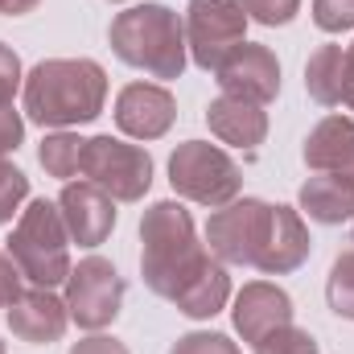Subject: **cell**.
Wrapping results in <instances>:
<instances>
[{"instance_id":"6da1fadb","label":"cell","mask_w":354,"mask_h":354,"mask_svg":"<svg viewBox=\"0 0 354 354\" xmlns=\"http://www.w3.org/2000/svg\"><path fill=\"white\" fill-rule=\"evenodd\" d=\"M21 99L37 128H83L103 115L107 71L95 58H46L25 75Z\"/></svg>"},{"instance_id":"7a4b0ae2","label":"cell","mask_w":354,"mask_h":354,"mask_svg":"<svg viewBox=\"0 0 354 354\" xmlns=\"http://www.w3.org/2000/svg\"><path fill=\"white\" fill-rule=\"evenodd\" d=\"M140 243H145L140 248V276H145L149 292L165 297L169 305H174L177 292L214 260L206 252V243H198L194 214L177 198H161L145 210Z\"/></svg>"},{"instance_id":"3957f363","label":"cell","mask_w":354,"mask_h":354,"mask_svg":"<svg viewBox=\"0 0 354 354\" xmlns=\"http://www.w3.org/2000/svg\"><path fill=\"white\" fill-rule=\"evenodd\" d=\"M107 41H111V54L124 66L145 71L149 79H161V83L181 79V71L189 66L185 21L169 4H157V0L128 4L124 12H115L111 29H107Z\"/></svg>"},{"instance_id":"277c9868","label":"cell","mask_w":354,"mask_h":354,"mask_svg":"<svg viewBox=\"0 0 354 354\" xmlns=\"http://www.w3.org/2000/svg\"><path fill=\"white\" fill-rule=\"evenodd\" d=\"M4 252L17 260L21 276L37 288H58L71 276V231L62 223L58 202L33 198L21 214L12 235L4 239Z\"/></svg>"},{"instance_id":"5b68a950","label":"cell","mask_w":354,"mask_h":354,"mask_svg":"<svg viewBox=\"0 0 354 354\" xmlns=\"http://www.w3.org/2000/svg\"><path fill=\"white\" fill-rule=\"evenodd\" d=\"M169 185L177 198L218 210L239 198L243 169L231 161L227 149H218L210 140H185L169 153Z\"/></svg>"},{"instance_id":"8992f818","label":"cell","mask_w":354,"mask_h":354,"mask_svg":"<svg viewBox=\"0 0 354 354\" xmlns=\"http://www.w3.org/2000/svg\"><path fill=\"white\" fill-rule=\"evenodd\" d=\"M272 227V202L264 198H235L218 206L206 223V252L227 268H256Z\"/></svg>"},{"instance_id":"52a82bcc","label":"cell","mask_w":354,"mask_h":354,"mask_svg":"<svg viewBox=\"0 0 354 354\" xmlns=\"http://www.w3.org/2000/svg\"><path fill=\"white\" fill-rule=\"evenodd\" d=\"M79 174L107 189L115 202H140L153 185V157L120 136H91L83 145Z\"/></svg>"},{"instance_id":"ba28073f","label":"cell","mask_w":354,"mask_h":354,"mask_svg":"<svg viewBox=\"0 0 354 354\" xmlns=\"http://www.w3.org/2000/svg\"><path fill=\"white\" fill-rule=\"evenodd\" d=\"M185 50L198 71H218L223 58L248 41V12L239 0H189L185 8Z\"/></svg>"},{"instance_id":"9c48e42d","label":"cell","mask_w":354,"mask_h":354,"mask_svg":"<svg viewBox=\"0 0 354 354\" xmlns=\"http://www.w3.org/2000/svg\"><path fill=\"white\" fill-rule=\"evenodd\" d=\"M124 292H128V284L115 272V264L103 260V256H87V260H79V268H71L62 301H66V313L79 330L99 334L120 317Z\"/></svg>"},{"instance_id":"30bf717a","label":"cell","mask_w":354,"mask_h":354,"mask_svg":"<svg viewBox=\"0 0 354 354\" xmlns=\"http://www.w3.org/2000/svg\"><path fill=\"white\" fill-rule=\"evenodd\" d=\"M214 83H218L223 95H235V99H248V103L264 107L280 95V62L268 46L243 41L223 58V66L214 71Z\"/></svg>"},{"instance_id":"8fae6325","label":"cell","mask_w":354,"mask_h":354,"mask_svg":"<svg viewBox=\"0 0 354 354\" xmlns=\"http://www.w3.org/2000/svg\"><path fill=\"white\" fill-rule=\"evenodd\" d=\"M58 210H62V223L71 231V243H79V248H99L115 231V198L87 177L62 185Z\"/></svg>"},{"instance_id":"7c38bea8","label":"cell","mask_w":354,"mask_h":354,"mask_svg":"<svg viewBox=\"0 0 354 354\" xmlns=\"http://www.w3.org/2000/svg\"><path fill=\"white\" fill-rule=\"evenodd\" d=\"M177 120V99L161 83H128L115 95V128L132 140H161Z\"/></svg>"},{"instance_id":"4fadbf2b","label":"cell","mask_w":354,"mask_h":354,"mask_svg":"<svg viewBox=\"0 0 354 354\" xmlns=\"http://www.w3.org/2000/svg\"><path fill=\"white\" fill-rule=\"evenodd\" d=\"M71 326V313H66V301L54 297V288H25L12 305H8V330L12 338L29 342V346H50L66 334Z\"/></svg>"},{"instance_id":"5bb4252c","label":"cell","mask_w":354,"mask_h":354,"mask_svg":"<svg viewBox=\"0 0 354 354\" xmlns=\"http://www.w3.org/2000/svg\"><path fill=\"white\" fill-rule=\"evenodd\" d=\"M292 297L280 288V284H272V280H252V284H243L239 292H235V309H231V322H235V330H239V338L243 342H260L264 334H272L276 326H288L292 322Z\"/></svg>"},{"instance_id":"9a60e30c","label":"cell","mask_w":354,"mask_h":354,"mask_svg":"<svg viewBox=\"0 0 354 354\" xmlns=\"http://www.w3.org/2000/svg\"><path fill=\"white\" fill-rule=\"evenodd\" d=\"M313 252V239H309V227L301 218L297 206H272V227H268L264 252L256 260V272L264 276H288L309 260Z\"/></svg>"},{"instance_id":"2e32d148","label":"cell","mask_w":354,"mask_h":354,"mask_svg":"<svg viewBox=\"0 0 354 354\" xmlns=\"http://www.w3.org/2000/svg\"><path fill=\"white\" fill-rule=\"evenodd\" d=\"M305 165L313 174H338L354 181V120L351 115H326L313 124L301 149Z\"/></svg>"},{"instance_id":"e0dca14e","label":"cell","mask_w":354,"mask_h":354,"mask_svg":"<svg viewBox=\"0 0 354 354\" xmlns=\"http://www.w3.org/2000/svg\"><path fill=\"white\" fill-rule=\"evenodd\" d=\"M206 124L210 132L231 145V149H260L268 140V111L260 103L235 99V95H218L206 107Z\"/></svg>"},{"instance_id":"ac0fdd59","label":"cell","mask_w":354,"mask_h":354,"mask_svg":"<svg viewBox=\"0 0 354 354\" xmlns=\"http://www.w3.org/2000/svg\"><path fill=\"white\" fill-rule=\"evenodd\" d=\"M297 206H301V214H309L322 227L351 223L354 218V181L351 177H338V174H313L301 185Z\"/></svg>"},{"instance_id":"d6986e66","label":"cell","mask_w":354,"mask_h":354,"mask_svg":"<svg viewBox=\"0 0 354 354\" xmlns=\"http://www.w3.org/2000/svg\"><path fill=\"white\" fill-rule=\"evenodd\" d=\"M227 301H231V276H227V264H218V260H210V264L202 268V272L174 297L177 313H185L189 322H206V317L223 313Z\"/></svg>"},{"instance_id":"ffe728a7","label":"cell","mask_w":354,"mask_h":354,"mask_svg":"<svg viewBox=\"0 0 354 354\" xmlns=\"http://www.w3.org/2000/svg\"><path fill=\"white\" fill-rule=\"evenodd\" d=\"M342 62L346 50L342 46H317L305 62V91L313 103L322 107H338L342 103Z\"/></svg>"},{"instance_id":"44dd1931","label":"cell","mask_w":354,"mask_h":354,"mask_svg":"<svg viewBox=\"0 0 354 354\" xmlns=\"http://www.w3.org/2000/svg\"><path fill=\"white\" fill-rule=\"evenodd\" d=\"M83 136L79 132H66V128H58V132H50L46 140H41V149H37V161H41V169L50 177H58V181H71V177L79 174V161H83Z\"/></svg>"},{"instance_id":"7402d4cb","label":"cell","mask_w":354,"mask_h":354,"mask_svg":"<svg viewBox=\"0 0 354 354\" xmlns=\"http://www.w3.org/2000/svg\"><path fill=\"white\" fill-rule=\"evenodd\" d=\"M326 301L338 317L354 322V248L342 252L334 268H330V280H326Z\"/></svg>"},{"instance_id":"603a6c76","label":"cell","mask_w":354,"mask_h":354,"mask_svg":"<svg viewBox=\"0 0 354 354\" xmlns=\"http://www.w3.org/2000/svg\"><path fill=\"white\" fill-rule=\"evenodd\" d=\"M256 354H322V346H317V338L309 330L288 322V326H276L272 334H264L256 342Z\"/></svg>"},{"instance_id":"cb8c5ba5","label":"cell","mask_w":354,"mask_h":354,"mask_svg":"<svg viewBox=\"0 0 354 354\" xmlns=\"http://www.w3.org/2000/svg\"><path fill=\"white\" fill-rule=\"evenodd\" d=\"M25 202H29V177L21 174L8 157H0V227L12 223Z\"/></svg>"},{"instance_id":"d4e9b609","label":"cell","mask_w":354,"mask_h":354,"mask_svg":"<svg viewBox=\"0 0 354 354\" xmlns=\"http://www.w3.org/2000/svg\"><path fill=\"white\" fill-rule=\"evenodd\" d=\"M169 354H243L239 351V342H231L227 334H214V330H189V334H181Z\"/></svg>"},{"instance_id":"484cf974","label":"cell","mask_w":354,"mask_h":354,"mask_svg":"<svg viewBox=\"0 0 354 354\" xmlns=\"http://www.w3.org/2000/svg\"><path fill=\"white\" fill-rule=\"evenodd\" d=\"M239 4H243L248 21L268 25V29H276V25H288V21L301 12V0H239Z\"/></svg>"},{"instance_id":"4316f807","label":"cell","mask_w":354,"mask_h":354,"mask_svg":"<svg viewBox=\"0 0 354 354\" xmlns=\"http://www.w3.org/2000/svg\"><path fill=\"white\" fill-rule=\"evenodd\" d=\"M313 25L322 33L354 29V0H313Z\"/></svg>"},{"instance_id":"83f0119b","label":"cell","mask_w":354,"mask_h":354,"mask_svg":"<svg viewBox=\"0 0 354 354\" xmlns=\"http://www.w3.org/2000/svg\"><path fill=\"white\" fill-rule=\"evenodd\" d=\"M25 87V71H21V58L12 46L0 41V103H12V95Z\"/></svg>"},{"instance_id":"f1b7e54d","label":"cell","mask_w":354,"mask_h":354,"mask_svg":"<svg viewBox=\"0 0 354 354\" xmlns=\"http://www.w3.org/2000/svg\"><path fill=\"white\" fill-rule=\"evenodd\" d=\"M21 140H25V120H21V111H17L12 103H0V157L17 153Z\"/></svg>"},{"instance_id":"f546056e","label":"cell","mask_w":354,"mask_h":354,"mask_svg":"<svg viewBox=\"0 0 354 354\" xmlns=\"http://www.w3.org/2000/svg\"><path fill=\"white\" fill-rule=\"evenodd\" d=\"M21 280H25V276H21L17 260H12L8 252H0V305H4V309L25 292V284H21Z\"/></svg>"},{"instance_id":"4dcf8cb0","label":"cell","mask_w":354,"mask_h":354,"mask_svg":"<svg viewBox=\"0 0 354 354\" xmlns=\"http://www.w3.org/2000/svg\"><path fill=\"white\" fill-rule=\"evenodd\" d=\"M71 354H132L120 338H111V334H91V338H79Z\"/></svg>"},{"instance_id":"1f68e13d","label":"cell","mask_w":354,"mask_h":354,"mask_svg":"<svg viewBox=\"0 0 354 354\" xmlns=\"http://www.w3.org/2000/svg\"><path fill=\"white\" fill-rule=\"evenodd\" d=\"M342 107L354 111V41L346 46V62H342Z\"/></svg>"},{"instance_id":"d6a6232c","label":"cell","mask_w":354,"mask_h":354,"mask_svg":"<svg viewBox=\"0 0 354 354\" xmlns=\"http://www.w3.org/2000/svg\"><path fill=\"white\" fill-rule=\"evenodd\" d=\"M41 0H0V17H25V12H33Z\"/></svg>"},{"instance_id":"836d02e7","label":"cell","mask_w":354,"mask_h":354,"mask_svg":"<svg viewBox=\"0 0 354 354\" xmlns=\"http://www.w3.org/2000/svg\"><path fill=\"white\" fill-rule=\"evenodd\" d=\"M111 4H128V0H111Z\"/></svg>"},{"instance_id":"e575fe53","label":"cell","mask_w":354,"mask_h":354,"mask_svg":"<svg viewBox=\"0 0 354 354\" xmlns=\"http://www.w3.org/2000/svg\"><path fill=\"white\" fill-rule=\"evenodd\" d=\"M0 354H8V351H4V342H0Z\"/></svg>"}]
</instances>
